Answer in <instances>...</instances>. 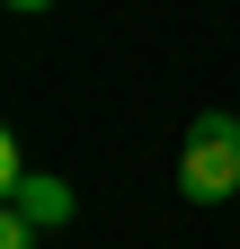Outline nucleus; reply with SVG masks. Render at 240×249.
<instances>
[{"mask_svg":"<svg viewBox=\"0 0 240 249\" xmlns=\"http://www.w3.org/2000/svg\"><path fill=\"white\" fill-rule=\"evenodd\" d=\"M240 187V116L231 107H205L178 142V196L187 205H223Z\"/></svg>","mask_w":240,"mask_h":249,"instance_id":"f257e3e1","label":"nucleus"},{"mask_svg":"<svg viewBox=\"0 0 240 249\" xmlns=\"http://www.w3.org/2000/svg\"><path fill=\"white\" fill-rule=\"evenodd\" d=\"M0 196H9V213H27L36 231H63L71 213H80V196H71V187L53 178V169H18L9 187H0Z\"/></svg>","mask_w":240,"mask_h":249,"instance_id":"f03ea898","label":"nucleus"},{"mask_svg":"<svg viewBox=\"0 0 240 249\" xmlns=\"http://www.w3.org/2000/svg\"><path fill=\"white\" fill-rule=\"evenodd\" d=\"M36 240H45V231L27 223V213H0V249H36Z\"/></svg>","mask_w":240,"mask_h":249,"instance_id":"7ed1b4c3","label":"nucleus"},{"mask_svg":"<svg viewBox=\"0 0 240 249\" xmlns=\"http://www.w3.org/2000/svg\"><path fill=\"white\" fill-rule=\"evenodd\" d=\"M9 9H18V18H45V9H53V0H9Z\"/></svg>","mask_w":240,"mask_h":249,"instance_id":"20e7f679","label":"nucleus"}]
</instances>
